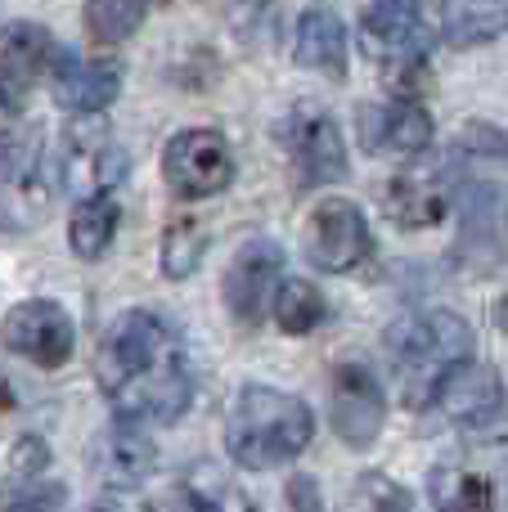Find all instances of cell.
Returning a JSON list of instances; mask_svg holds the SVG:
<instances>
[{
	"instance_id": "obj_1",
	"label": "cell",
	"mask_w": 508,
	"mask_h": 512,
	"mask_svg": "<svg viewBox=\"0 0 508 512\" xmlns=\"http://www.w3.org/2000/svg\"><path fill=\"white\" fill-rule=\"evenodd\" d=\"M95 378L122 423H176L194 405V373L180 337L153 310H126L108 328Z\"/></svg>"
},
{
	"instance_id": "obj_2",
	"label": "cell",
	"mask_w": 508,
	"mask_h": 512,
	"mask_svg": "<svg viewBox=\"0 0 508 512\" xmlns=\"http://www.w3.org/2000/svg\"><path fill=\"white\" fill-rule=\"evenodd\" d=\"M387 364L401 382V400L410 409H432L459 364L473 360V324L455 310H414L401 315L383 337Z\"/></svg>"
},
{
	"instance_id": "obj_3",
	"label": "cell",
	"mask_w": 508,
	"mask_h": 512,
	"mask_svg": "<svg viewBox=\"0 0 508 512\" xmlns=\"http://www.w3.org/2000/svg\"><path fill=\"white\" fill-rule=\"evenodd\" d=\"M311 436L315 414L306 409V400L261 387V382H248L234 396L230 418H225V450L248 472H270L293 463L311 445Z\"/></svg>"
},
{
	"instance_id": "obj_4",
	"label": "cell",
	"mask_w": 508,
	"mask_h": 512,
	"mask_svg": "<svg viewBox=\"0 0 508 512\" xmlns=\"http://www.w3.org/2000/svg\"><path fill=\"white\" fill-rule=\"evenodd\" d=\"M360 45L387 68L396 95L419 99V77H428V27L419 18V0H374L360 14Z\"/></svg>"
},
{
	"instance_id": "obj_5",
	"label": "cell",
	"mask_w": 508,
	"mask_h": 512,
	"mask_svg": "<svg viewBox=\"0 0 508 512\" xmlns=\"http://www.w3.org/2000/svg\"><path fill=\"white\" fill-rule=\"evenodd\" d=\"M162 176L176 198H212L230 189L234 180V153L230 140L212 126H189V131L171 135L167 153H162Z\"/></svg>"
},
{
	"instance_id": "obj_6",
	"label": "cell",
	"mask_w": 508,
	"mask_h": 512,
	"mask_svg": "<svg viewBox=\"0 0 508 512\" xmlns=\"http://www.w3.org/2000/svg\"><path fill=\"white\" fill-rule=\"evenodd\" d=\"M59 185L77 198H95V194H108L117 180L126 176V153L122 144L108 135L104 122H72L63 131V144H59Z\"/></svg>"
},
{
	"instance_id": "obj_7",
	"label": "cell",
	"mask_w": 508,
	"mask_h": 512,
	"mask_svg": "<svg viewBox=\"0 0 508 512\" xmlns=\"http://www.w3.org/2000/svg\"><path fill=\"white\" fill-rule=\"evenodd\" d=\"M374 234L351 198H324L306 216V261L324 274H347L369 261Z\"/></svg>"
},
{
	"instance_id": "obj_8",
	"label": "cell",
	"mask_w": 508,
	"mask_h": 512,
	"mask_svg": "<svg viewBox=\"0 0 508 512\" xmlns=\"http://www.w3.org/2000/svg\"><path fill=\"white\" fill-rule=\"evenodd\" d=\"M288 158H293L297 185L302 189H320V185H338L347 176V140H342L338 122L324 108H297L284 126H279Z\"/></svg>"
},
{
	"instance_id": "obj_9",
	"label": "cell",
	"mask_w": 508,
	"mask_h": 512,
	"mask_svg": "<svg viewBox=\"0 0 508 512\" xmlns=\"http://www.w3.org/2000/svg\"><path fill=\"white\" fill-rule=\"evenodd\" d=\"M0 346L32 360L36 369H59V364L72 360L77 333H72V319L63 306H54V301H23L0 324Z\"/></svg>"
},
{
	"instance_id": "obj_10",
	"label": "cell",
	"mask_w": 508,
	"mask_h": 512,
	"mask_svg": "<svg viewBox=\"0 0 508 512\" xmlns=\"http://www.w3.org/2000/svg\"><path fill=\"white\" fill-rule=\"evenodd\" d=\"M284 283V248L275 239H248L225 274V306L239 324H261L275 306V292Z\"/></svg>"
},
{
	"instance_id": "obj_11",
	"label": "cell",
	"mask_w": 508,
	"mask_h": 512,
	"mask_svg": "<svg viewBox=\"0 0 508 512\" xmlns=\"http://www.w3.org/2000/svg\"><path fill=\"white\" fill-rule=\"evenodd\" d=\"M437 409H446V418L464 432H495L508 423V391L504 378L482 360L459 364L446 378L437 396Z\"/></svg>"
},
{
	"instance_id": "obj_12",
	"label": "cell",
	"mask_w": 508,
	"mask_h": 512,
	"mask_svg": "<svg viewBox=\"0 0 508 512\" xmlns=\"http://www.w3.org/2000/svg\"><path fill=\"white\" fill-rule=\"evenodd\" d=\"M387 396L383 382L365 364H342L333 373V432L351 445V450H369L383 432Z\"/></svg>"
},
{
	"instance_id": "obj_13",
	"label": "cell",
	"mask_w": 508,
	"mask_h": 512,
	"mask_svg": "<svg viewBox=\"0 0 508 512\" xmlns=\"http://www.w3.org/2000/svg\"><path fill=\"white\" fill-rule=\"evenodd\" d=\"M360 144L378 158H419L432 144V113L419 99H383L360 108Z\"/></svg>"
},
{
	"instance_id": "obj_14",
	"label": "cell",
	"mask_w": 508,
	"mask_h": 512,
	"mask_svg": "<svg viewBox=\"0 0 508 512\" xmlns=\"http://www.w3.org/2000/svg\"><path fill=\"white\" fill-rule=\"evenodd\" d=\"M50 77H54V99L68 113L81 117L108 108L117 99V90H122V68L113 59H77L68 50H54Z\"/></svg>"
},
{
	"instance_id": "obj_15",
	"label": "cell",
	"mask_w": 508,
	"mask_h": 512,
	"mask_svg": "<svg viewBox=\"0 0 508 512\" xmlns=\"http://www.w3.org/2000/svg\"><path fill=\"white\" fill-rule=\"evenodd\" d=\"M459 252L477 265H491L495 248L508 239V203L495 185L486 180H468L459 189Z\"/></svg>"
},
{
	"instance_id": "obj_16",
	"label": "cell",
	"mask_w": 508,
	"mask_h": 512,
	"mask_svg": "<svg viewBox=\"0 0 508 512\" xmlns=\"http://www.w3.org/2000/svg\"><path fill=\"white\" fill-rule=\"evenodd\" d=\"M428 495L437 512H500V486L486 468L468 459H446L432 468Z\"/></svg>"
},
{
	"instance_id": "obj_17",
	"label": "cell",
	"mask_w": 508,
	"mask_h": 512,
	"mask_svg": "<svg viewBox=\"0 0 508 512\" xmlns=\"http://www.w3.org/2000/svg\"><path fill=\"white\" fill-rule=\"evenodd\" d=\"M297 63L333 81L347 77V23L333 9L311 5L297 18Z\"/></svg>"
},
{
	"instance_id": "obj_18",
	"label": "cell",
	"mask_w": 508,
	"mask_h": 512,
	"mask_svg": "<svg viewBox=\"0 0 508 512\" xmlns=\"http://www.w3.org/2000/svg\"><path fill=\"white\" fill-rule=\"evenodd\" d=\"M90 463H95V472H99V481H104V486L131 490V486H140V481L153 472L158 454H153V445L144 441L131 423H122V427H113V432L99 436Z\"/></svg>"
},
{
	"instance_id": "obj_19",
	"label": "cell",
	"mask_w": 508,
	"mask_h": 512,
	"mask_svg": "<svg viewBox=\"0 0 508 512\" xmlns=\"http://www.w3.org/2000/svg\"><path fill=\"white\" fill-rule=\"evenodd\" d=\"M54 63V36L41 23H5L0 27V81L5 86H27V81L45 77Z\"/></svg>"
},
{
	"instance_id": "obj_20",
	"label": "cell",
	"mask_w": 508,
	"mask_h": 512,
	"mask_svg": "<svg viewBox=\"0 0 508 512\" xmlns=\"http://www.w3.org/2000/svg\"><path fill=\"white\" fill-rule=\"evenodd\" d=\"M508 36V0H441V41L477 50Z\"/></svg>"
},
{
	"instance_id": "obj_21",
	"label": "cell",
	"mask_w": 508,
	"mask_h": 512,
	"mask_svg": "<svg viewBox=\"0 0 508 512\" xmlns=\"http://www.w3.org/2000/svg\"><path fill=\"white\" fill-rule=\"evenodd\" d=\"M383 212L392 216L396 225H405V230H423V225H437L441 216H446V194H441V185L432 176L405 171V176H396L392 185H387Z\"/></svg>"
},
{
	"instance_id": "obj_22",
	"label": "cell",
	"mask_w": 508,
	"mask_h": 512,
	"mask_svg": "<svg viewBox=\"0 0 508 512\" xmlns=\"http://www.w3.org/2000/svg\"><path fill=\"white\" fill-rule=\"evenodd\" d=\"M117 225H122V207H117L108 194L81 198L77 212H72V221H68L72 252H77L81 261H95V256H104L108 243H113V234H117Z\"/></svg>"
},
{
	"instance_id": "obj_23",
	"label": "cell",
	"mask_w": 508,
	"mask_h": 512,
	"mask_svg": "<svg viewBox=\"0 0 508 512\" xmlns=\"http://www.w3.org/2000/svg\"><path fill=\"white\" fill-rule=\"evenodd\" d=\"M270 315H275V324L284 328L288 337H302V333H315V328L324 324L329 306H324V292L315 288V283L284 279V283H279V292H275V306H270Z\"/></svg>"
},
{
	"instance_id": "obj_24",
	"label": "cell",
	"mask_w": 508,
	"mask_h": 512,
	"mask_svg": "<svg viewBox=\"0 0 508 512\" xmlns=\"http://www.w3.org/2000/svg\"><path fill=\"white\" fill-rule=\"evenodd\" d=\"M149 0H86V32L99 45H122L140 32Z\"/></svg>"
},
{
	"instance_id": "obj_25",
	"label": "cell",
	"mask_w": 508,
	"mask_h": 512,
	"mask_svg": "<svg viewBox=\"0 0 508 512\" xmlns=\"http://www.w3.org/2000/svg\"><path fill=\"white\" fill-rule=\"evenodd\" d=\"M203 252H207V230L194 216H180L162 234V274L167 279H189L198 270V261H203Z\"/></svg>"
},
{
	"instance_id": "obj_26",
	"label": "cell",
	"mask_w": 508,
	"mask_h": 512,
	"mask_svg": "<svg viewBox=\"0 0 508 512\" xmlns=\"http://www.w3.org/2000/svg\"><path fill=\"white\" fill-rule=\"evenodd\" d=\"M455 158L482 162V167H508V131L504 126H486V122L464 126L455 140Z\"/></svg>"
},
{
	"instance_id": "obj_27",
	"label": "cell",
	"mask_w": 508,
	"mask_h": 512,
	"mask_svg": "<svg viewBox=\"0 0 508 512\" xmlns=\"http://www.w3.org/2000/svg\"><path fill=\"white\" fill-rule=\"evenodd\" d=\"M144 512H221V504H216L212 495H203L198 486H171V490H162Z\"/></svg>"
},
{
	"instance_id": "obj_28",
	"label": "cell",
	"mask_w": 508,
	"mask_h": 512,
	"mask_svg": "<svg viewBox=\"0 0 508 512\" xmlns=\"http://www.w3.org/2000/svg\"><path fill=\"white\" fill-rule=\"evenodd\" d=\"M63 486H32L18 490V499H9V512H59Z\"/></svg>"
},
{
	"instance_id": "obj_29",
	"label": "cell",
	"mask_w": 508,
	"mask_h": 512,
	"mask_svg": "<svg viewBox=\"0 0 508 512\" xmlns=\"http://www.w3.org/2000/svg\"><path fill=\"white\" fill-rule=\"evenodd\" d=\"M288 508H293V512H324L315 477H293V481H288Z\"/></svg>"
},
{
	"instance_id": "obj_30",
	"label": "cell",
	"mask_w": 508,
	"mask_h": 512,
	"mask_svg": "<svg viewBox=\"0 0 508 512\" xmlns=\"http://www.w3.org/2000/svg\"><path fill=\"white\" fill-rule=\"evenodd\" d=\"M14 468H18V472H36V468H45V445L36 441V436H23V441H18V459H14Z\"/></svg>"
},
{
	"instance_id": "obj_31",
	"label": "cell",
	"mask_w": 508,
	"mask_h": 512,
	"mask_svg": "<svg viewBox=\"0 0 508 512\" xmlns=\"http://www.w3.org/2000/svg\"><path fill=\"white\" fill-rule=\"evenodd\" d=\"M495 328H500V333L508 337V292L500 297V306H495Z\"/></svg>"
},
{
	"instance_id": "obj_32",
	"label": "cell",
	"mask_w": 508,
	"mask_h": 512,
	"mask_svg": "<svg viewBox=\"0 0 508 512\" xmlns=\"http://www.w3.org/2000/svg\"><path fill=\"white\" fill-rule=\"evenodd\" d=\"M95 512H113V508H95Z\"/></svg>"
}]
</instances>
